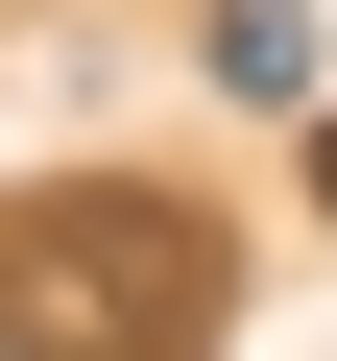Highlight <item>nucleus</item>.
<instances>
[{
    "label": "nucleus",
    "instance_id": "nucleus-3",
    "mask_svg": "<svg viewBox=\"0 0 337 361\" xmlns=\"http://www.w3.org/2000/svg\"><path fill=\"white\" fill-rule=\"evenodd\" d=\"M313 217H337V97H313Z\"/></svg>",
    "mask_w": 337,
    "mask_h": 361
},
{
    "label": "nucleus",
    "instance_id": "nucleus-2",
    "mask_svg": "<svg viewBox=\"0 0 337 361\" xmlns=\"http://www.w3.org/2000/svg\"><path fill=\"white\" fill-rule=\"evenodd\" d=\"M217 97H265V121H313V25H289V0H217V49H193Z\"/></svg>",
    "mask_w": 337,
    "mask_h": 361
},
{
    "label": "nucleus",
    "instance_id": "nucleus-1",
    "mask_svg": "<svg viewBox=\"0 0 337 361\" xmlns=\"http://www.w3.org/2000/svg\"><path fill=\"white\" fill-rule=\"evenodd\" d=\"M217 313H241V241L193 193H121V169L0 193V361H217Z\"/></svg>",
    "mask_w": 337,
    "mask_h": 361
}]
</instances>
